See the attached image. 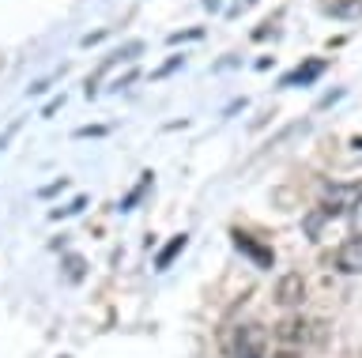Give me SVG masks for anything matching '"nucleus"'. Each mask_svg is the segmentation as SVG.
<instances>
[{
	"instance_id": "obj_3",
	"label": "nucleus",
	"mask_w": 362,
	"mask_h": 358,
	"mask_svg": "<svg viewBox=\"0 0 362 358\" xmlns=\"http://www.w3.org/2000/svg\"><path fill=\"white\" fill-rule=\"evenodd\" d=\"M325 200H328V215H336V211H347V208H355L358 200H362V185H347V189H328L325 193Z\"/></svg>"
},
{
	"instance_id": "obj_7",
	"label": "nucleus",
	"mask_w": 362,
	"mask_h": 358,
	"mask_svg": "<svg viewBox=\"0 0 362 358\" xmlns=\"http://www.w3.org/2000/svg\"><path fill=\"white\" fill-rule=\"evenodd\" d=\"M185 245H189V238H185V234H177V238H174V241H170L163 253L155 256V272H166V268L174 264V256H177L181 249H185Z\"/></svg>"
},
{
	"instance_id": "obj_8",
	"label": "nucleus",
	"mask_w": 362,
	"mask_h": 358,
	"mask_svg": "<svg viewBox=\"0 0 362 358\" xmlns=\"http://www.w3.org/2000/svg\"><path fill=\"white\" fill-rule=\"evenodd\" d=\"M234 245H238V249H245V253L253 256V261H257L260 268H268V264H272V253H268V249H260V245H253V241H249V234H234Z\"/></svg>"
},
{
	"instance_id": "obj_6",
	"label": "nucleus",
	"mask_w": 362,
	"mask_h": 358,
	"mask_svg": "<svg viewBox=\"0 0 362 358\" xmlns=\"http://www.w3.org/2000/svg\"><path fill=\"white\" fill-rule=\"evenodd\" d=\"M321 72H325V61H310L305 68H294V72L287 76V80H283V87H294V83H313Z\"/></svg>"
},
{
	"instance_id": "obj_11",
	"label": "nucleus",
	"mask_w": 362,
	"mask_h": 358,
	"mask_svg": "<svg viewBox=\"0 0 362 358\" xmlns=\"http://www.w3.org/2000/svg\"><path fill=\"white\" fill-rule=\"evenodd\" d=\"M355 148H358V151H362V136H358V140H355Z\"/></svg>"
},
{
	"instance_id": "obj_9",
	"label": "nucleus",
	"mask_w": 362,
	"mask_h": 358,
	"mask_svg": "<svg viewBox=\"0 0 362 358\" xmlns=\"http://www.w3.org/2000/svg\"><path fill=\"white\" fill-rule=\"evenodd\" d=\"M302 328H305V324H298V321H287V324H279V335H283V340H298Z\"/></svg>"
},
{
	"instance_id": "obj_5",
	"label": "nucleus",
	"mask_w": 362,
	"mask_h": 358,
	"mask_svg": "<svg viewBox=\"0 0 362 358\" xmlns=\"http://www.w3.org/2000/svg\"><path fill=\"white\" fill-rule=\"evenodd\" d=\"M321 12L332 19H362V0H325Z\"/></svg>"
},
{
	"instance_id": "obj_1",
	"label": "nucleus",
	"mask_w": 362,
	"mask_h": 358,
	"mask_svg": "<svg viewBox=\"0 0 362 358\" xmlns=\"http://www.w3.org/2000/svg\"><path fill=\"white\" fill-rule=\"evenodd\" d=\"M223 351H226V358H264L268 354V332L253 321L234 324L223 335Z\"/></svg>"
},
{
	"instance_id": "obj_10",
	"label": "nucleus",
	"mask_w": 362,
	"mask_h": 358,
	"mask_svg": "<svg viewBox=\"0 0 362 358\" xmlns=\"http://www.w3.org/2000/svg\"><path fill=\"white\" fill-rule=\"evenodd\" d=\"M272 358H302V354H294V351H276Z\"/></svg>"
},
{
	"instance_id": "obj_2",
	"label": "nucleus",
	"mask_w": 362,
	"mask_h": 358,
	"mask_svg": "<svg viewBox=\"0 0 362 358\" xmlns=\"http://www.w3.org/2000/svg\"><path fill=\"white\" fill-rule=\"evenodd\" d=\"M336 268H339L344 275H362V234L347 238V241L336 249Z\"/></svg>"
},
{
	"instance_id": "obj_4",
	"label": "nucleus",
	"mask_w": 362,
	"mask_h": 358,
	"mask_svg": "<svg viewBox=\"0 0 362 358\" xmlns=\"http://www.w3.org/2000/svg\"><path fill=\"white\" fill-rule=\"evenodd\" d=\"M276 298L283 302V306H298V302L305 298L302 275H283V279H279V287H276Z\"/></svg>"
}]
</instances>
